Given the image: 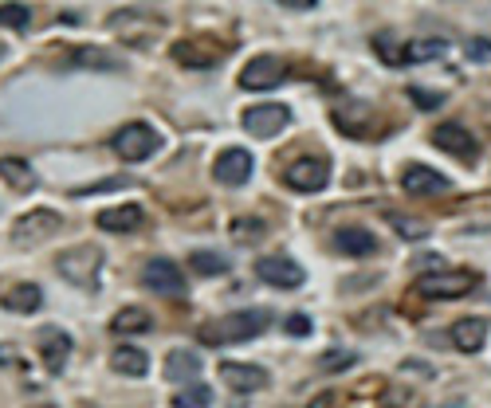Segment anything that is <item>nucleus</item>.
Here are the masks:
<instances>
[{
  "label": "nucleus",
  "mask_w": 491,
  "mask_h": 408,
  "mask_svg": "<svg viewBox=\"0 0 491 408\" xmlns=\"http://www.w3.org/2000/svg\"><path fill=\"white\" fill-rule=\"evenodd\" d=\"M271 322L268 311H240V314H221L216 322H204L196 337L204 346H232V342H248V337L263 334Z\"/></svg>",
  "instance_id": "nucleus-1"
},
{
  "label": "nucleus",
  "mask_w": 491,
  "mask_h": 408,
  "mask_svg": "<svg viewBox=\"0 0 491 408\" xmlns=\"http://www.w3.org/2000/svg\"><path fill=\"white\" fill-rule=\"evenodd\" d=\"M55 271L63 275L67 283H75V287H95L98 271H103V252H98L95 244H87V247H67V252H59Z\"/></svg>",
  "instance_id": "nucleus-2"
},
{
  "label": "nucleus",
  "mask_w": 491,
  "mask_h": 408,
  "mask_svg": "<svg viewBox=\"0 0 491 408\" xmlns=\"http://www.w3.org/2000/svg\"><path fill=\"white\" fill-rule=\"evenodd\" d=\"M157 149H162V134L146 122H130L114 134V154L122 157V162H146Z\"/></svg>",
  "instance_id": "nucleus-3"
},
{
  "label": "nucleus",
  "mask_w": 491,
  "mask_h": 408,
  "mask_svg": "<svg viewBox=\"0 0 491 408\" xmlns=\"http://www.w3.org/2000/svg\"><path fill=\"white\" fill-rule=\"evenodd\" d=\"M283 181H287L295 193H319V188H327V181H330V162L319 154L299 157V162H291L283 169Z\"/></svg>",
  "instance_id": "nucleus-4"
},
{
  "label": "nucleus",
  "mask_w": 491,
  "mask_h": 408,
  "mask_svg": "<svg viewBox=\"0 0 491 408\" xmlns=\"http://www.w3.org/2000/svg\"><path fill=\"white\" fill-rule=\"evenodd\" d=\"M255 275H260L263 283L279 287V291H295V287L307 283L303 267L295 263L291 255H283V252H271V255H263V260H255Z\"/></svg>",
  "instance_id": "nucleus-5"
},
{
  "label": "nucleus",
  "mask_w": 491,
  "mask_h": 408,
  "mask_svg": "<svg viewBox=\"0 0 491 408\" xmlns=\"http://www.w3.org/2000/svg\"><path fill=\"white\" fill-rule=\"evenodd\" d=\"M287 79V63L275 55H255L252 63L240 67V87L244 91H271Z\"/></svg>",
  "instance_id": "nucleus-6"
},
{
  "label": "nucleus",
  "mask_w": 491,
  "mask_h": 408,
  "mask_svg": "<svg viewBox=\"0 0 491 408\" xmlns=\"http://www.w3.org/2000/svg\"><path fill=\"white\" fill-rule=\"evenodd\" d=\"M59 212H52V208H36V212H28V216H20L16 228H12V240L20 247H32V244H44L47 236H55L59 232Z\"/></svg>",
  "instance_id": "nucleus-7"
},
{
  "label": "nucleus",
  "mask_w": 491,
  "mask_h": 408,
  "mask_svg": "<svg viewBox=\"0 0 491 408\" xmlns=\"http://www.w3.org/2000/svg\"><path fill=\"white\" fill-rule=\"evenodd\" d=\"M240 122H244V130H248L252 137H271V134H279L283 126L291 122V111L283 103H260V106H248Z\"/></svg>",
  "instance_id": "nucleus-8"
},
{
  "label": "nucleus",
  "mask_w": 491,
  "mask_h": 408,
  "mask_svg": "<svg viewBox=\"0 0 491 408\" xmlns=\"http://www.w3.org/2000/svg\"><path fill=\"white\" fill-rule=\"evenodd\" d=\"M142 283L157 295H185V275L173 260H150L142 271Z\"/></svg>",
  "instance_id": "nucleus-9"
},
{
  "label": "nucleus",
  "mask_w": 491,
  "mask_h": 408,
  "mask_svg": "<svg viewBox=\"0 0 491 408\" xmlns=\"http://www.w3.org/2000/svg\"><path fill=\"white\" fill-rule=\"evenodd\" d=\"M401 188L412 196H445L448 177L437 173V169H429V165H409L405 173H401Z\"/></svg>",
  "instance_id": "nucleus-10"
},
{
  "label": "nucleus",
  "mask_w": 491,
  "mask_h": 408,
  "mask_svg": "<svg viewBox=\"0 0 491 408\" xmlns=\"http://www.w3.org/2000/svg\"><path fill=\"white\" fill-rule=\"evenodd\" d=\"M212 177L221 185H244L252 177V154L248 149H224L212 162Z\"/></svg>",
  "instance_id": "nucleus-11"
},
{
  "label": "nucleus",
  "mask_w": 491,
  "mask_h": 408,
  "mask_svg": "<svg viewBox=\"0 0 491 408\" xmlns=\"http://www.w3.org/2000/svg\"><path fill=\"white\" fill-rule=\"evenodd\" d=\"M432 146L445 149L452 157H476V137H471L460 122H440L432 130Z\"/></svg>",
  "instance_id": "nucleus-12"
},
{
  "label": "nucleus",
  "mask_w": 491,
  "mask_h": 408,
  "mask_svg": "<svg viewBox=\"0 0 491 408\" xmlns=\"http://www.w3.org/2000/svg\"><path fill=\"white\" fill-rule=\"evenodd\" d=\"M221 377L232 385L236 393H260L268 389V373L260 365H240V362H224L221 365Z\"/></svg>",
  "instance_id": "nucleus-13"
},
{
  "label": "nucleus",
  "mask_w": 491,
  "mask_h": 408,
  "mask_svg": "<svg viewBox=\"0 0 491 408\" xmlns=\"http://www.w3.org/2000/svg\"><path fill=\"white\" fill-rule=\"evenodd\" d=\"M39 357H44V365L52 373H63L67 357H71V337H67L63 330H39Z\"/></svg>",
  "instance_id": "nucleus-14"
},
{
  "label": "nucleus",
  "mask_w": 491,
  "mask_h": 408,
  "mask_svg": "<svg viewBox=\"0 0 491 408\" xmlns=\"http://www.w3.org/2000/svg\"><path fill=\"white\" fill-rule=\"evenodd\" d=\"M417 291L429 298H460L471 291V279L468 275H425L417 283Z\"/></svg>",
  "instance_id": "nucleus-15"
},
{
  "label": "nucleus",
  "mask_w": 491,
  "mask_h": 408,
  "mask_svg": "<svg viewBox=\"0 0 491 408\" xmlns=\"http://www.w3.org/2000/svg\"><path fill=\"white\" fill-rule=\"evenodd\" d=\"M334 247H338L342 255H354V260H362V255H373L378 240H373L366 228L346 224V228H338V232H334Z\"/></svg>",
  "instance_id": "nucleus-16"
},
{
  "label": "nucleus",
  "mask_w": 491,
  "mask_h": 408,
  "mask_svg": "<svg viewBox=\"0 0 491 408\" xmlns=\"http://www.w3.org/2000/svg\"><path fill=\"white\" fill-rule=\"evenodd\" d=\"M165 377L177 385H196L193 377H201V357H196L193 350H173L170 357H165Z\"/></svg>",
  "instance_id": "nucleus-17"
},
{
  "label": "nucleus",
  "mask_w": 491,
  "mask_h": 408,
  "mask_svg": "<svg viewBox=\"0 0 491 408\" xmlns=\"http://www.w3.org/2000/svg\"><path fill=\"white\" fill-rule=\"evenodd\" d=\"M484 337H487V318H460V322L452 326V342L464 354H476L479 346H484Z\"/></svg>",
  "instance_id": "nucleus-18"
},
{
  "label": "nucleus",
  "mask_w": 491,
  "mask_h": 408,
  "mask_svg": "<svg viewBox=\"0 0 491 408\" xmlns=\"http://www.w3.org/2000/svg\"><path fill=\"white\" fill-rule=\"evenodd\" d=\"M95 221H98L103 232H134L146 216H142V208L137 204H122V208H106V212H98Z\"/></svg>",
  "instance_id": "nucleus-19"
},
{
  "label": "nucleus",
  "mask_w": 491,
  "mask_h": 408,
  "mask_svg": "<svg viewBox=\"0 0 491 408\" xmlns=\"http://www.w3.org/2000/svg\"><path fill=\"white\" fill-rule=\"evenodd\" d=\"M0 303H4L8 311H16V314H32V311H39L44 295H39L36 283H16V287H8V291L0 295Z\"/></svg>",
  "instance_id": "nucleus-20"
},
{
  "label": "nucleus",
  "mask_w": 491,
  "mask_h": 408,
  "mask_svg": "<svg viewBox=\"0 0 491 408\" xmlns=\"http://www.w3.org/2000/svg\"><path fill=\"white\" fill-rule=\"evenodd\" d=\"M111 365L122 377H146L150 357H146V350H137V346H118V350L111 354Z\"/></svg>",
  "instance_id": "nucleus-21"
},
{
  "label": "nucleus",
  "mask_w": 491,
  "mask_h": 408,
  "mask_svg": "<svg viewBox=\"0 0 491 408\" xmlns=\"http://www.w3.org/2000/svg\"><path fill=\"white\" fill-rule=\"evenodd\" d=\"M0 177H4L12 188H20V193H28V188L36 185V173L28 162H20V157H0Z\"/></svg>",
  "instance_id": "nucleus-22"
},
{
  "label": "nucleus",
  "mask_w": 491,
  "mask_h": 408,
  "mask_svg": "<svg viewBox=\"0 0 491 408\" xmlns=\"http://www.w3.org/2000/svg\"><path fill=\"white\" fill-rule=\"evenodd\" d=\"M154 326V318L142 311V306H126V311H118L114 314V322H111V330L114 334H146Z\"/></svg>",
  "instance_id": "nucleus-23"
},
{
  "label": "nucleus",
  "mask_w": 491,
  "mask_h": 408,
  "mask_svg": "<svg viewBox=\"0 0 491 408\" xmlns=\"http://www.w3.org/2000/svg\"><path fill=\"white\" fill-rule=\"evenodd\" d=\"M448 52L445 39H412L405 47V63H429V59H440Z\"/></svg>",
  "instance_id": "nucleus-24"
},
{
  "label": "nucleus",
  "mask_w": 491,
  "mask_h": 408,
  "mask_svg": "<svg viewBox=\"0 0 491 408\" xmlns=\"http://www.w3.org/2000/svg\"><path fill=\"white\" fill-rule=\"evenodd\" d=\"M189 267L196 275H224L232 263H229V255H221V252H193Z\"/></svg>",
  "instance_id": "nucleus-25"
},
{
  "label": "nucleus",
  "mask_w": 491,
  "mask_h": 408,
  "mask_svg": "<svg viewBox=\"0 0 491 408\" xmlns=\"http://www.w3.org/2000/svg\"><path fill=\"white\" fill-rule=\"evenodd\" d=\"M209 404H212V389L209 385H201V381L185 385V389L173 396V408H209Z\"/></svg>",
  "instance_id": "nucleus-26"
},
{
  "label": "nucleus",
  "mask_w": 491,
  "mask_h": 408,
  "mask_svg": "<svg viewBox=\"0 0 491 408\" xmlns=\"http://www.w3.org/2000/svg\"><path fill=\"white\" fill-rule=\"evenodd\" d=\"M173 59H177V63H185V67H212L216 52H204L201 44H177Z\"/></svg>",
  "instance_id": "nucleus-27"
},
{
  "label": "nucleus",
  "mask_w": 491,
  "mask_h": 408,
  "mask_svg": "<svg viewBox=\"0 0 491 408\" xmlns=\"http://www.w3.org/2000/svg\"><path fill=\"white\" fill-rule=\"evenodd\" d=\"M389 224L397 228L405 240H425V236H429V224L417 221V216H389Z\"/></svg>",
  "instance_id": "nucleus-28"
},
{
  "label": "nucleus",
  "mask_w": 491,
  "mask_h": 408,
  "mask_svg": "<svg viewBox=\"0 0 491 408\" xmlns=\"http://www.w3.org/2000/svg\"><path fill=\"white\" fill-rule=\"evenodd\" d=\"M75 67H98V71H114L118 59L106 55V52H95V47H87V52H75Z\"/></svg>",
  "instance_id": "nucleus-29"
},
{
  "label": "nucleus",
  "mask_w": 491,
  "mask_h": 408,
  "mask_svg": "<svg viewBox=\"0 0 491 408\" xmlns=\"http://www.w3.org/2000/svg\"><path fill=\"white\" fill-rule=\"evenodd\" d=\"M354 362H358V357H354L350 350H330V354L319 357V370L322 373H342V370H350Z\"/></svg>",
  "instance_id": "nucleus-30"
},
{
  "label": "nucleus",
  "mask_w": 491,
  "mask_h": 408,
  "mask_svg": "<svg viewBox=\"0 0 491 408\" xmlns=\"http://www.w3.org/2000/svg\"><path fill=\"white\" fill-rule=\"evenodd\" d=\"M28 20H32V8H24V4H0V24H8V28H28Z\"/></svg>",
  "instance_id": "nucleus-31"
},
{
  "label": "nucleus",
  "mask_w": 491,
  "mask_h": 408,
  "mask_svg": "<svg viewBox=\"0 0 491 408\" xmlns=\"http://www.w3.org/2000/svg\"><path fill=\"white\" fill-rule=\"evenodd\" d=\"M409 98H412V106H420V111H437V106H445V95L420 91V87H409Z\"/></svg>",
  "instance_id": "nucleus-32"
},
{
  "label": "nucleus",
  "mask_w": 491,
  "mask_h": 408,
  "mask_svg": "<svg viewBox=\"0 0 491 408\" xmlns=\"http://www.w3.org/2000/svg\"><path fill=\"white\" fill-rule=\"evenodd\" d=\"M373 47H378L381 55H386V63H393V67H397V63H405V47H393L386 32H381V36H373Z\"/></svg>",
  "instance_id": "nucleus-33"
},
{
  "label": "nucleus",
  "mask_w": 491,
  "mask_h": 408,
  "mask_svg": "<svg viewBox=\"0 0 491 408\" xmlns=\"http://www.w3.org/2000/svg\"><path fill=\"white\" fill-rule=\"evenodd\" d=\"M468 55H471V63H491V39L484 36L468 39Z\"/></svg>",
  "instance_id": "nucleus-34"
},
{
  "label": "nucleus",
  "mask_w": 491,
  "mask_h": 408,
  "mask_svg": "<svg viewBox=\"0 0 491 408\" xmlns=\"http://www.w3.org/2000/svg\"><path fill=\"white\" fill-rule=\"evenodd\" d=\"M287 334L291 337H307L311 334V318L307 314H291L287 318Z\"/></svg>",
  "instance_id": "nucleus-35"
},
{
  "label": "nucleus",
  "mask_w": 491,
  "mask_h": 408,
  "mask_svg": "<svg viewBox=\"0 0 491 408\" xmlns=\"http://www.w3.org/2000/svg\"><path fill=\"white\" fill-rule=\"evenodd\" d=\"M255 232H260L255 224H244V221H236V224H232V236H236V240H252Z\"/></svg>",
  "instance_id": "nucleus-36"
},
{
  "label": "nucleus",
  "mask_w": 491,
  "mask_h": 408,
  "mask_svg": "<svg viewBox=\"0 0 491 408\" xmlns=\"http://www.w3.org/2000/svg\"><path fill=\"white\" fill-rule=\"evenodd\" d=\"M0 55H4V47H0Z\"/></svg>",
  "instance_id": "nucleus-37"
}]
</instances>
